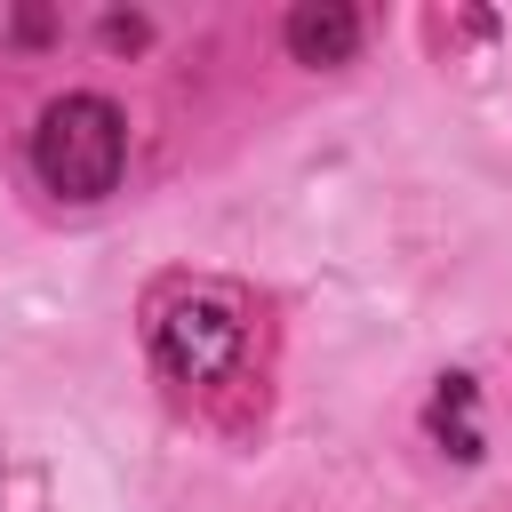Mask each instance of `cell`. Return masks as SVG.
Listing matches in <instances>:
<instances>
[{
    "mask_svg": "<svg viewBox=\"0 0 512 512\" xmlns=\"http://www.w3.org/2000/svg\"><path fill=\"white\" fill-rule=\"evenodd\" d=\"M120 160H128V128L104 96H56L32 128V168L64 200H104L120 184Z\"/></svg>",
    "mask_w": 512,
    "mask_h": 512,
    "instance_id": "cell-1",
    "label": "cell"
},
{
    "mask_svg": "<svg viewBox=\"0 0 512 512\" xmlns=\"http://www.w3.org/2000/svg\"><path fill=\"white\" fill-rule=\"evenodd\" d=\"M160 360H168V376H184V384H216L232 360H240V344H248V328H240V312H232V296H216V288H192V296H176L168 312H160Z\"/></svg>",
    "mask_w": 512,
    "mask_h": 512,
    "instance_id": "cell-2",
    "label": "cell"
},
{
    "mask_svg": "<svg viewBox=\"0 0 512 512\" xmlns=\"http://www.w3.org/2000/svg\"><path fill=\"white\" fill-rule=\"evenodd\" d=\"M352 48H360V16H352L344 0H304V8H288V56H296V64H352Z\"/></svg>",
    "mask_w": 512,
    "mask_h": 512,
    "instance_id": "cell-3",
    "label": "cell"
},
{
    "mask_svg": "<svg viewBox=\"0 0 512 512\" xmlns=\"http://www.w3.org/2000/svg\"><path fill=\"white\" fill-rule=\"evenodd\" d=\"M432 432L448 440L456 464H480V424H472V376H440L432 392Z\"/></svg>",
    "mask_w": 512,
    "mask_h": 512,
    "instance_id": "cell-4",
    "label": "cell"
},
{
    "mask_svg": "<svg viewBox=\"0 0 512 512\" xmlns=\"http://www.w3.org/2000/svg\"><path fill=\"white\" fill-rule=\"evenodd\" d=\"M104 40L112 48H144V16H104Z\"/></svg>",
    "mask_w": 512,
    "mask_h": 512,
    "instance_id": "cell-5",
    "label": "cell"
}]
</instances>
